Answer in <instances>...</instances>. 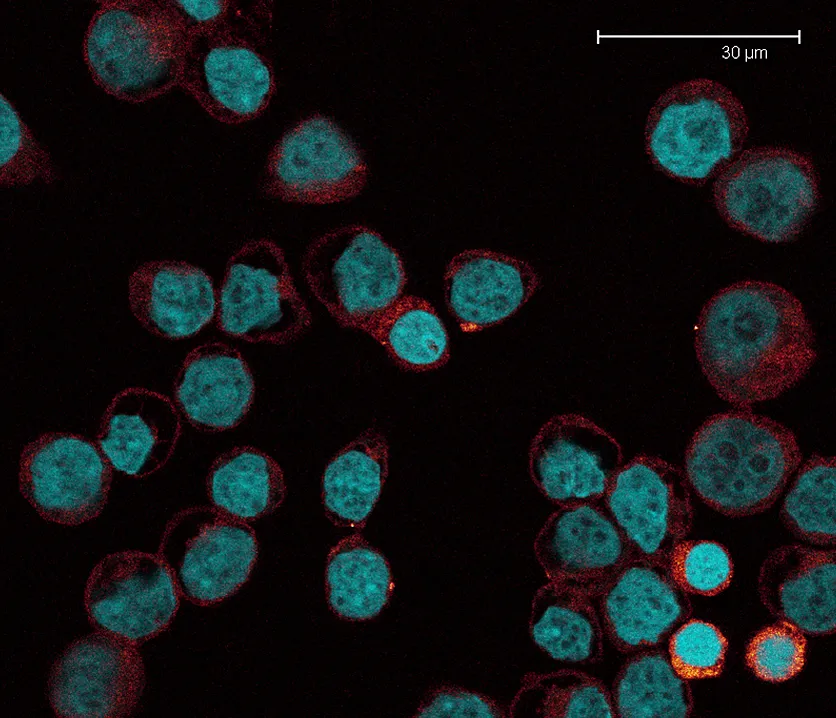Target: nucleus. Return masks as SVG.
Returning <instances> with one entry per match:
<instances>
[{
  "label": "nucleus",
  "instance_id": "nucleus-4",
  "mask_svg": "<svg viewBox=\"0 0 836 718\" xmlns=\"http://www.w3.org/2000/svg\"><path fill=\"white\" fill-rule=\"evenodd\" d=\"M749 130L746 110L728 87L693 78L669 87L651 107L645 151L667 176L702 185L739 155Z\"/></svg>",
  "mask_w": 836,
  "mask_h": 718
},
{
  "label": "nucleus",
  "instance_id": "nucleus-5",
  "mask_svg": "<svg viewBox=\"0 0 836 718\" xmlns=\"http://www.w3.org/2000/svg\"><path fill=\"white\" fill-rule=\"evenodd\" d=\"M715 206L733 229L765 242L799 236L820 199L812 158L785 146L741 151L713 184Z\"/></svg>",
  "mask_w": 836,
  "mask_h": 718
},
{
  "label": "nucleus",
  "instance_id": "nucleus-25",
  "mask_svg": "<svg viewBox=\"0 0 836 718\" xmlns=\"http://www.w3.org/2000/svg\"><path fill=\"white\" fill-rule=\"evenodd\" d=\"M388 561L360 534L330 549L325 570L326 598L340 618L364 621L377 616L393 592Z\"/></svg>",
  "mask_w": 836,
  "mask_h": 718
},
{
  "label": "nucleus",
  "instance_id": "nucleus-26",
  "mask_svg": "<svg viewBox=\"0 0 836 718\" xmlns=\"http://www.w3.org/2000/svg\"><path fill=\"white\" fill-rule=\"evenodd\" d=\"M206 483L215 509L246 522L275 511L286 494L279 464L252 446L236 447L220 455L212 463Z\"/></svg>",
  "mask_w": 836,
  "mask_h": 718
},
{
  "label": "nucleus",
  "instance_id": "nucleus-22",
  "mask_svg": "<svg viewBox=\"0 0 836 718\" xmlns=\"http://www.w3.org/2000/svg\"><path fill=\"white\" fill-rule=\"evenodd\" d=\"M129 305L151 333L168 339L197 334L217 312L212 279L182 261H151L129 277Z\"/></svg>",
  "mask_w": 836,
  "mask_h": 718
},
{
  "label": "nucleus",
  "instance_id": "nucleus-29",
  "mask_svg": "<svg viewBox=\"0 0 836 718\" xmlns=\"http://www.w3.org/2000/svg\"><path fill=\"white\" fill-rule=\"evenodd\" d=\"M509 712L512 717H616L604 684L571 669L527 674Z\"/></svg>",
  "mask_w": 836,
  "mask_h": 718
},
{
  "label": "nucleus",
  "instance_id": "nucleus-20",
  "mask_svg": "<svg viewBox=\"0 0 836 718\" xmlns=\"http://www.w3.org/2000/svg\"><path fill=\"white\" fill-rule=\"evenodd\" d=\"M180 430L178 412L168 397L131 387L107 407L97 444L112 468L142 478L169 460Z\"/></svg>",
  "mask_w": 836,
  "mask_h": 718
},
{
  "label": "nucleus",
  "instance_id": "nucleus-17",
  "mask_svg": "<svg viewBox=\"0 0 836 718\" xmlns=\"http://www.w3.org/2000/svg\"><path fill=\"white\" fill-rule=\"evenodd\" d=\"M597 597L605 632L623 653L655 648L692 613L668 563L644 557L627 561Z\"/></svg>",
  "mask_w": 836,
  "mask_h": 718
},
{
  "label": "nucleus",
  "instance_id": "nucleus-23",
  "mask_svg": "<svg viewBox=\"0 0 836 718\" xmlns=\"http://www.w3.org/2000/svg\"><path fill=\"white\" fill-rule=\"evenodd\" d=\"M389 470L384 434L368 428L340 449L322 477L325 514L336 526L362 529L373 511Z\"/></svg>",
  "mask_w": 836,
  "mask_h": 718
},
{
  "label": "nucleus",
  "instance_id": "nucleus-21",
  "mask_svg": "<svg viewBox=\"0 0 836 718\" xmlns=\"http://www.w3.org/2000/svg\"><path fill=\"white\" fill-rule=\"evenodd\" d=\"M255 394L252 373L238 350L208 342L185 358L175 381V402L197 429L208 432L236 427Z\"/></svg>",
  "mask_w": 836,
  "mask_h": 718
},
{
  "label": "nucleus",
  "instance_id": "nucleus-28",
  "mask_svg": "<svg viewBox=\"0 0 836 718\" xmlns=\"http://www.w3.org/2000/svg\"><path fill=\"white\" fill-rule=\"evenodd\" d=\"M616 716L689 717L693 696L688 680L668 655L654 648L635 652L619 670L612 689Z\"/></svg>",
  "mask_w": 836,
  "mask_h": 718
},
{
  "label": "nucleus",
  "instance_id": "nucleus-15",
  "mask_svg": "<svg viewBox=\"0 0 836 718\" xmlns=\"http://www.w3.org/2000/svg\"><path fill=\"white\" fill-rule=\"evenodd\" d=\"M623 465L620 443L579 413L557 414L533 437L528 470L536 487L553 503H598Z\"/></svg>",
  "mask_w": 836,
  "mask_h": 718
},
{
  "label": "nucleus",
  "instance_id": "nucleus-7",
  "mask_svg": "<svg viewBox=\"0 0 836 718\" xmlns=\"http://www.w3.org/2000/svg\"><path fill=\"white\" fill-rule=\"evenodd\" d=\"M217 324L230 336L274 344L291 342L310 326L311 314L273 241H249L232 255L218 294Z\"/></svg>",
  "mask_w": 836,
  "mask_h": 718
},
{
  "label": "nucleus",
  "instance_id": "nucleus-30",
  "mask_svg": "<svg viewBox=\"0 0 836 718\" xmlns=\"http://www.w3.org/2000/svg\"><path fill=\"white\" fill-rule=\"evenodd\" d=\"M835 457L812 455L798 474L780 510L786 528L816 545H833L835 524Z\"/></svg>",
  "mask_w": 836,
  "mask_h": 718
},
{
  "label": "nucleus",
  "instance_id": "nucleus-32",
  "mask_svg": "<svg viewBox=\"0 0 836 718\" xmlns=\"http://www.w3.org/2000/svg\"><path fill=\"white\" fill-rule=\"evenodd\" d=\"M668 565L676 582L687 592L714 596L725 590L733 576L728 550L709 540H683L673 550Z\"/></svg>",
  "mask_w": 836,
  "mask_h": 718
},
{
  "label": "nucleus",
  "instance_id": "nucleus-14",
  "mask_svg": "<svg viewBox=\"0 0 836 718\" xmlns=\"http://www.w3.org/2000/svg\"><path fill=\"white\" fill-rule=\"evenodd\" d=\"M162 551H179L180 592L200 606L214 605L248 580L258 543L246 522L217 509L198 507L178 514L169 524Z\"/></svg>",
  "mask_w": 836,
  "mask_h": 718
},
{
  "label": "nucleus",
  "instance_id": "nucleus-10",
  "mask_svg": "<svg viewBox=\"0 0 836 718\" xmlns=\"http://www.w3.org/2000/svg\"><path fill=\"white\" fill-rule=\"evenodd\" d=\"M175 572L162 554L124 550L102 558L85 586L91 624L134 643L157 636L179 607Z\"/></svg>",
  "mask_w": 836,
  "mask_h": 718
},
{
  "label": "nucleus",
  "instance_id": "nucleus-2",
  "mask_svg": "<svg viewBox=\"0 0 836 718\" xmlns=\"http://www.w3.org/2000/svg\"><path fill=\"white\" fill-rule=\"evenodd\" d=\"M801 460L791 429L750 409H737L712 415L695 431L684 473L709 507L745 517L775 503Z\"/></svg>",
  "mask_w": 836,
  "mask_h": 718
},
{
  "label": "nucleus",
  "instance_id": "nucleus-33",
  "mask_svg": "<svg viewBox=\"0 0 836 718\" xmlns=\"http://www.w3.org/2000/svg\"><path fill=\"white\" fill-rule=\"evenodd\" d=\"M807 641L795 625L780 620L761 629L749 642L746 663L760 679L782 682L796 676L806 661Z\"/></svg>",
  "mask_w": 836,
  "mask_h": 718
},
{
  "label": "nucleus",
  "instance_id": "nucleus-16",
  "mask_svg": "<svg viewBox=\"0 0 836 718\" xmlns=\"http://www.w3.org/2000/svg\"><path fill=\"white\" fill-rule=\"evenodd\" d=\"M536 558L550 582L597 597L635 554L606 507L561 506L534 541Z\"/></svg>",
  "mask_w": 836,
  "mask_h": 718
},
{
  "label": "nucleus",
  "instance_id": "nucleus-3",
  "mask_svg": "<svg viewBox=\"0 0 836 718\" xmlns=\"http://www.w3.org/2000/svg\"><path fill=\"white\" fill-rule=\"evenodd\" d=\"M187 38L165 0L101 1L83 55L109 95L142 103L179 85Z\"/></svg>",
  "mask_w": 836,
  "mask_h": 718
},
{
  "label": "nucleus",
  "instance_id": "nucleus-9",
  "mask_svg": "<svg viewBox=\"0 0 836 718\" xmlns=\"http://www.w3.org/2000/svg\"><path fill=\"white\" fill-rule=\"evenodd\" d=\"M144 686L137 643L98 630L73 641L55 660L47 695L58 717L120 718L135 710Z\"/></svg>",
  "mask_w": 836,
  "mask_h": 718
},
{
  "label": "nucleus",
  "instance_id": "nucleus-13",
  "mask_svg": "<svg viewBox=\"0 0 836 718\" xmlns=\"http://www.w3.org/2000/svg\"><path fill=\"white\" fill-rule=\"evenodd\" d=\"M179 86L216 120L239 124L266 109L275 80L268 59L227 19L187 38Z\"/></svg>",
  "mask_w": 836,
  "mask_h": 718
},
{
  "label": "nucleus",
  "instance_id": "nucleus-12",
  "mask_svg": "<svg viewBox=\"0 0 836 718\" xmlns=\"http://www.w3.org/2000/svg\"><path fill=\"white\" fill-rule=\"evenodd\" d=\"M603 500L638 557L668 563L692 528L694 510L686 475L658 456L638 454L623 464Z\"/></svg>",
  "mask_w": 836,
  "mask_h": 718
},
{
  "label": "nucleus",
  "instance_id": "nucleus-18",
  "mask_svg": "<svg viewBox=\"0 0 836 718\" xmlns=\"http://www.w3.org/2000/svg\"><path fill=\"white\" fill-rule=\"evenodd\" d=\"M836 552L801 544L772 550L760 566L763 605L803 633L825 636L836 629Z\"/></svg>",
  "mask_w": 836,
  "mask_h": 718
},
{
  "label": "nucleus",
  "instance_id": "nucleus-35",
  "mask_svg": "<svg viewBox=\"0 0 836 718\" xmlns=\"http://www.w3.org/2000/svg\"><path fill=\"white\" fill-rule=\"evenodd\" d=\"M502 707L485 695L456 686L430 691L414 717H506Z\"/></svg>",
  "mask_w": 836,
  "mask_h": 718
},
{
  "label": "nucleus",
  "instance_id": "nucleus-6",
  "mask_svg": "<svg viewBox=\"0 0 836 718\" xmlns=\"http://www.w3.org/2000/svg\"><path fill=\"white\" fill-rule=\"evenodd\" d=\"M306 282L344 327L365 330L397 300L407 276L399 253L369 227L352 224L316 238L303 259Z\"/></svg>",
  "mask_w": 836,
  "mask_h": 718
},
{
  "label": "nucleus",
  "instance_id": "nucleus-34",
  "mask_svg": "<svg viewBox=\"0 0 836 718\" xmlns=\"http://www.w3.org/2000/svg\"><path fill=\"white\" fill-rule=\"evenodd\" d=\"M728 642L721 630L710 622L691 619L670 636L669 658L684 679H705L721 674Z\"/></svg>",
  "mask_w": 836,
  "mask_h": 718
},
{
  "label": "nucleus",
  "instance_id": "nucleus-24",
  "mask_svg": "<svg viewBox=\"0 0 836 718\" xmlns=\"http://www.w3.org/2000/svg\"><path fill=\"white\" fill-rule=\"evenodd\" d=\"M529 630L536 645L554 659L586 664L603 656V632L590 597L554 582L536 591Z\"/></svg>",
  "mask_w": 836,
  "mask_h": 718
},
{
  "label": "nucleus",
  "instance_id": "nucleus-8",
  "mask_svg": "<svg viewBox=\"0 0 836 718\" xmlns=\"http://www.w3.org/2000/svg\"><path fill=\"white\" fill-rule=\"evenodd\" d=\"M367 179V164L354 141L333 120L314 114L273 147L263 185L283 201L331 204L360 194Z\"/></svg>",
  "mask_w": 836,
  "mask_h": 718
},
{
  "label": "nucleus",
  "instance_id": "nucleus-1",
  "mask_svg": "<svg viewBox=\"0 0 836 718\" xmlns=\"http://www.w3.org/2000/svg\"><path fill=\"white\" fill-rule=\"evenodd\" d=\"M695 351L716 394L738 409L795 386L817 358L800 300L768 281L744 280L714 294L698 318Z\"/></svg>",
  "mask_w": 836,
  "mask_h": 718
},
{
  "label": "nucleus",
  "instance_id": "nucleus-31",
  "mask_svg": "<svg viewBox=\"0 0 836 718\" xmlns=\"http://www.w3.org/2000/svg\"><path fill=\"white\" fill-rule=\"evenodd\" d=\"M56 178L57 172L50 153L37 140L13 103L1 92V187H22L35 181L50 184Z\"/></svg>",
  "mask_w": 836,
  "mask_h": 718
},
{
  "label": "nucleus",
  "instance_id": "nucleus-19",
  "mask_svg": "<svg viewBox=\"0 0 836 718\" xmlns=\"http://www.w3.org/2000/svg\"><path fill=\"white\" fill-rule=\"evenodd\" d=\"M538 275L526 261L487 249L455 255L444 275L449 312L465 332L506 320L534 294Z\"/></svg>",
  "mask_w": 836,
  "mask_h": 718
},
{
  "label": "nucleus",
  "instance_id": "nucleus-36",
  "mask_svg": "<svg viewBox=\"0 0 836 718\" xmlns=\"http://www.w3.org/2000/svg\"><path fill=\"white\" fill-rule=\"evenodd\" d=\"M186 38L228 19L230 1H167Z\"/></svg>",
  "mask_w": 836,
  "mask_h": 718
},
{
  "label": "nucleus",
  "instance_id": "nucleus-27",
  "mask_svg": "<svg viewBox=\"0 0 836 718\" xmlns=\"http://www.w3.org/2000/svg\"><path fill=\"white\" fill-rule=\"evenodd\" d=\"M364 331L405 370L430 371L444 366L449 359L447 330L435 308L418 296L401 295Z\"/></svg>",
  "mask_w": 836,
  "mask_h": 718
},
{
  "label": "nucleus",
  "instance_id": "nucleus-11",
  "mask_svg": "<svg viewBox=\"0 0 836 718\" xmlns=\"http://www.w3.org/2000/svg\"><path fill=\"white\" fill-rule=\"evenodd\" d=\"M18 476L22 495L43 519L76 526L104 509L112 466L89 439L47 432L24 447Z\"/></svg>",
  "mask_w": 836,
  "mask_h": 718
}]
</instances>
